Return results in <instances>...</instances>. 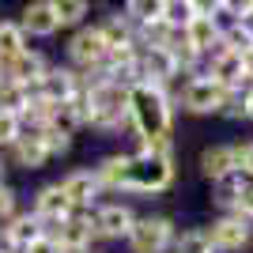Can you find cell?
Segmentation results:
<instances>
[{
    "label": "cell",
    "mask_w": 253,
    "mask_h": 253,
    "mask_svg": "<svg viewBox=\"0 0 253 253\" xmlns=\"http://www.w3.org/2000/svg\"><path fill=\"white\" fill-rule=\"evenodd\" d=\"M178 238V223L170 215H140L132 234H128V253H170Z\"/></svg>",
    "instance_id": "obj_4"
},
{
    "label": "cell",
    "mask_w": 253,
    "mask_h": 253,
    "mask_svg": "<svg viewBox=\"0 0 253 253\" xmlns=\"http://www.w3.org/2000/svg\"><path fill=\"white\" fill-rule=\"evenodd\" d=\"M31 211L49 227V231H53V227H61V223L72 215V204H68V197H64L61 181H45V185H38L34 197H31Z\"/></svg>",
    "instance_id": "obj_11"
},
{
    "label": "cell",
    "mask_w": 253,
    "mask_h": 253,
    "mask_svg": "<svg viewBox=\"0 0 253 253\" xmlns=\"http://www.w3.org/2000/svg\"><path fill=\"white\" fill-rule=\"evenodd\" d=\"M4 170H8V163H4V159H0V181H4Z\"/></svg>",
    "instance_id": "obj_36"
},
{
    "label": "cell",
    "mask_w": 253,
    "mask_h": 253,
    "mask_svg": "<svg viewBox=\"0 0 253 253\" xmlns=\"http://www.w3.org/2000/svg\"><path fill=\"white\" fill-rule=\"evenodd\" d=\"M23 136V121L15 114H0V151H8Z\"/></svg>",
    "instance_id": "obj_29"
},
{
    "label": "cell",
    "mask_w": 253,
    "mask_h": 253,
    "mask_svg": "<svg viewBox=\"0 0 253 253\" xmlns=\"http://www.w3.org/2000/svg\"><path fill=\"white\" fill-rule=\"evenodd\" d=\"M174 181H178V159H163V155H151V151H128V174H125L121 197L151 201V197L170 193Z\"/></svg>",
    "instance_id": "obj_2"
},
{
    "label": "cell",
    "mask_w": 253,
    "mask_h": 253,
    "mask_svg": "<svg viewBox=\"0 0 253 253\" xmlns=\"http://www.w3.org/2000/svg\"><path fill=\"white\" fill-rule=\"evenodd\" d=\"M49 234L57 238V246H61L64 253H87V250H95V242H98L95 215H91V211H72V215H68L61 227H53Z\"/></svg>",
    "instance_id": "obj_9"
},
{
    "label": "cell",
    "mask_w": 253,
    "mask_h": 253,
    "mask_svg": "<svg viewBox=\"0 0 253 253\" xmlns=\"http://www.w3.org/2000/svg\"><path fill=\"white\" fill-rule=\"evenodd\" d=\"M95 231H98V242H128V234L136 227V208L128 201H106L98 204L95 211Z\"/></svg>",
    "instance_id": "obj_6"
},
{
    "label": "cell",
    "mask_w": 253,
    "mask_h": 253,
    "mask_svg": "<svg viewBox=\"0 0 253 253\" xmlns=\"http://www.w3.org/2000/svg\"><path fill=\"white\" fill-rule=\"evenodd\" d=\"M0 84H4V64H0Z\"/></svg>",
    "instance_id": "obj_37"
},
{
    "label": "cell",
    "mask_w": 253,
    "mask_h": 253,
    "mask_svg": "<svg viewBox=\"0 0 253 253\" xmlns=\"http://www.w3.org/2000/svg\"><path fill=\"white\" fill-rule=\"evenodd\" d=\"M234 167H238V174H242V178H250L253 181V140H238V144H234Z\"/></svg>",
    "instance_id": "obj_31"
},
{
    "label": "cell",
    "mask_w": 253,
    "mask_h": 253,
    "mask_svg": "<svg viewBox=\"0 0 253 253\" xmlns=\"http://www.w3.org/2000/svg\"><path fill=\"white\" fill-rule=\"evenodd\" d=\"M208 238L215 253H242L253 246V223L242 215H215L208 223Z\"/></svg>",
    "instance_id": "obj_7"
},
{
    "label": "cell",
    "mask_w": 253,
    "mask_h": 253,
    "mask_svg": "<svg viewBox=\"0 0 253 253\" xmlns=\"http://www.w3.org/2000/svg\"><path fill=\"white\" fill-rule=\"evenodd\" d=\"M242 185H246L242 174H231V178L215 181L211 185V208L219 211V215H234L238 211V197H242Z\"/></svg>",
    "instance_id": "obj_20"
},
{
    "label": "cell",
    "mask_w": 253,
    "mask_h": 253,
    "mask_svg": "<svg viewBox=\"0 0 253 253\" xmlns=\"http://www.w3.org/2000/svg\"><path fill=\"white\" fill-rule=\"evenodd\" d=\"M204 76H211L223 91H250L246 53H211L208 61H204Z\"/></svg>",
    "instance_id": "obj_10"
},
{
    "label": "cell",
    "mask_w": 253,
    "mask_h": 253,
    "mask_svg": "<svg viewBox=\"0 0 253 253\" xmlns=\"http://www.w3.org/2000/svg\"><path fill=\"white\" fill-rule=\"evenodd\" d=\"M223 27H227L223 19H211V15H193V23L185 27V42H189L193 49L208 61V53L215 49V45H219V38H223Z\"/></svg>",
    "instance_id": "obj_17"
},
{
    "label": "cell",
    "mask_w": 253,
    "mask_h": 253,
    "mask_svg": "<svg viewBox=\"0 0 253 253\" xmlns=\"http://www.w3.org/2000/svg\"><path fill=\"white\" fill-rule=\"evenodd\" d=\"M197 170H201L204 181H223L231 178V174H238V167H234V144H208V148L197 155Z\"/></svg>",
    "instance_id": "obj_15"
},
{
    "label": "cell",
    "mask_w": 253,
    "mask_h": 253,
    "mask_svg": "<svg viewBox=\"0 0 253 253\" xmlns=\"http://www.w3.org/2000/svg\"><path fill=\"white\" fill-rule=\"evenodd\" d=\"M170 253H215L208 238V227H178V238H174V250Z\"/></svg>",
    "instance_id": "obj_22"
},
{
    "label": "cell",
    "mask_w": 253,
    "mask_h": 253,
    "mask_svg": "<svg viewBox=\"0 0 253 253\" xmlns=\"http://www.w3.org/2000/svg\"><path fill=\"white\" fill-rule=\"evenodd\" d=\"M38 136H42V144H45V151H49V159H64L68 151H72V144H76V136H72V132H64L61 125L42 128Z\"/></svg>",
    "instance_id": "obj_27"
},
{
    "label": "cell",
    "mask_w": 253,
    "mask_h": 253,
    "mask_svg": "<svg viewBox=\"0 0 253 253\" xmlns=\"http://www.w3.org/2000/svg\"><path fill=\"white\" fill-rule=\"evenodd\" d=\"M223 121H246V91H227V102L219 110Z\"/></svg>",
    "instance_id": "obj_30"
},
{
    "label": "cell",
    "mask_w": 253,
    "mask_h": 253,
    "mask_svg": "<svg viewBox=\"0 0 253 253\" xmlns=\"http://www.w3.org/2000/svg\"><path fill=\"white\" fill-rule=\"evenodd\" d=\"M87 253H98V250H87Z\"/></svg>",
    "instance_id": "obj_38"
},
{
    "label": "cell",
    "mask_w": 253,
    "mask_h": 253,
    "mask_svg": "<svg viewBox=\"0 0 253 253\" xmlns=\"http://www.w3.org/2000/svg\"><path fill=\"white\" fill-rule=\"evenodd\" d=\"M27 38H53V34L61 31V23H57V11H53V0H31V4H23L19 19Z\"/></svg>",
    "instance_id": "obj_14"
},
{
    "label": "cell",
    "mask_w": 253,
    "mask_h": 253,
    "mask_svg": "<svg viewBox=\"0 0 253 253\" xmlns=\"http://www.w3.org/2000/svg\"><path fill=\"white\" fill-rule=\"evenodd\" d=\"M53 11H57V23L61 27H87V15H91V4L87 0H53Z\"/></svg>",
    "instance_id": "obj_23"
},
{
    "label": "cell",
    "mask_w": 253,
    "mask_h": 253,
    "mask_svg": "<svg viewBox=\"0 0 253 253\" xmlns=\"http://www.w3.org/2000/svg\"><path fill=\"white\" fill-rule=\"evenodd\" d=\"M61 189L72 204V211H95L102 204V185L95 178V167H72L61 178Z\"/></svg>",
    "instance_id": "obj_8"
},
{
    "label": "cell",
    "mask_w": 253,
    "mask_h": 253,
    "mask_svg": "<svg viewBox=\"0 0 253 253\" xmlns=\"http://www.w3.org/2000/svg\"><path fill=\"white\" fill-rule=\"evenodd\" d=\"M23 253H64V250L57 246V238H53V234H42V238H34Z\"/></svg>",
    "instance_id": "obj_33"
},
{
    "label": "cell",
    "mask_w": 253,
    "mask_h": 253,
    "mask_svg": "<svg viewBox=\"0 0 253 253\" xmlns=\"http://www.w3.org/2000/svg\"><path fill=\"white\" fill-rule=\"evenodd\" d=\"M31 95H34L31 87L4 80V84H0V114H15L19 117L23 110H27V102H31Z\"/></svg>",
    "instance_id": "obj_25"
},
{
    "label": "cell",
    "mask_w": 253,
    "mask_h": 253,
    "mask_svg": "<svg viewBox=\"0 0 253 253\" xmlns=\"http://www.w3.org/2000/svg\"><path fill=\"white\" fill-rule=\"evenodd\" d=\"M4 231L11 234V242L19 246V253H23L27 246L34 242V238H42V234H49V227H45V223L38 219L34 211H19V215H15L11 223H4Z\"/></svg>",
    "instance_id": "obj_19"
},
{
    "label": "cell",
    "mask_w": 253,
    "mask_h": 253,
    "mask_svg": "<svg viewBox=\"0 0 253 253\" xmlns=\"http://www.w3.org/2000/svg\"><path fill=\"white\" fill-rule=\"evenodd\" d=\"M45 72H49V57H45L42 49H27V53H19L15 61L4 64V80L23 84V87H31V91L45 80Z\"/></svg>",
    "instance_id": "obj_13"
},
{
    "label": "cell",
    "mask_w": 253,
    "mask_h": 253,
    "mask_svg": "<svg viewBox=\"0 0 253 253\" xmlns=\"http://www.w3.org/2000/svg\"><path fill=\"white\" fill-rule=\"evenodd\" d=\"M136 27H151V23H163V0H128L121 8Z\"/></svg>",
    "instance_id": "obj_26"
},
{
    "label": "cell",
    "mask_w": 253,
    "mask_h": 253,
    "mask_svg": "<svg viewBox=\"0 0 253 253\" xmlns=\"http://www.w3.org/2000/svg\"><path fill=\"white\" fill-rule=\"evenodd\" d=\"M197 15V0H163V23L170 31H185Z\"/></svg>",
    "instance_id": "obj_24"
},
{
    "label": "cell",
    "mask_w": 253,
    "mask_h": 253,
    "mask_svg": "<svg viewBox=\"0 0 253 253\" xmlns=\"http://www.w3.org/2000/svg\"><path fill=\"white\" fill-rule=\"evenodd\" d=\"M246 121H253V87L246 91Z\"/></svg>",
    "instance_id": "obj_34"
},
{
    "label": "cell",
    "mask_w": 253,
    "mask_h": 253,
    "mask_svg": "<svg viewBox=\"0 0 253 253\" xmlns=\"http://www.w3.org/2000/svg\"><path fill=\"white\" fill-rule=\"evenodd\" d=\"M132 117H136V140L174 136L178 91H174V87H163V84H136L132 87Z\"/></svg>",
    "instance_id": "obj_1"
},
{
    "label": "cell",
    "mask_w": 253,
    "mask_h": 253,
    "mask_svg": "<svg viewBox=\"0 0 253 253\" xmlns=\"http://www.w3.org/2000/svg\"><path fill=\"white\" fill-rule=\"evenodd\" d=\"M34 95H42L45 102H53V106L68 102V98L80 95V72L68 68V64H49V72H45L42 84L34 87Z\"/></svg>",
    "instance_id": "obj_12"
},
{
    "label": "cell",
    "mask_w": 253,
    "mask_h": 253,
    "mask_svg": "<svg viewBox=\"0 0 253 253\" xmlns=\"http://www.w3.org/2000/svg\"><path fill=\"white\" fill-rule=\"evenodd\" d=\"M98 31H102V38H106V45H110V49L136 45V23L128 19L121 8L110 11V15H102V19H98Z\"/></svg>",
    "instance_id": "obj_18"
},
{
    "label": "cell",
    "mask_w": 253,
    "mask_h": 253,
    "mask_svg": "<svg viewBox=\"0 0 253 253\" xmlns=\"http://www.w3.org/2000/svg\"><path fill=\"white\" fill-rule=\"evenodd\" d=\"M234 215H242V219H250L253 223V181L246 178V185H242V197H238V211Z\"/></svg>",
    "instance_id": "obj_32"
},
{
    "label": "cell",
    "mask_w": 253,
    "mask_h": 253,
    "mask_svg": "<svg viewBox=\"0 0 253 253\" xmlns=\"http://www.w3.org/2000/svg\"><path fill=\"white\" fill-rule=\"evenodd\" d=\"M246 76H250V87H253V49L246 53Z\"/></svg>",
    "instance_id": "obj_35"
},
{
    "label": "cell",
    "mask_w": 253,
    "mask_h": 253,
    "mask_svg": "<svg viewBox=\"0 0 253 253\" xmlns=\"http://www.w3.org/2000/svg\"><path fill=\"white\" fill-rule=\"evenodd\" d=\"M15 215H19V193L11 189L8 181H0V227L11 223Z\"/></svg>",
    "instance_id": "obj_28"
},
{
    "label": "cell",
    "mask_w": 253,
    "mask_h": 253,
    "mask_svg": "<svg viewBox=\"0 0 253 253\" xmlns=\"http://www.w3.org/2000/svg\"><path fill=\"white\" fill-rule=\"evenodd\" d=\"M31 49V38L23 34V27L15 19H0V64L15 61L19 53Z\"/></svg>",
    "instance_id": "obj_21"
},
{
    "label": "cell",
    "mask_w": 253,
    "mask_h": 253,
    "mask_svg": "<svg viewBox=\"0 0 253 253\" xmlns=\"http://www.w3.org/2000/svg\"><path fill=\"white\" fill-rule=\"evenodd\" d=\"M106 53H110V45H106L98 23H87V27L72 31V34H68V42H64L68 68H76V72H95V68H102Z\"/></svg>",
    "instance_id": "obj_5"
},
{
    "label": "cell",
    "mask_w": 253,
    "mask_h": 253,
    "mask_svg": "<svg viewBox=\"0 0 253 253\" xmlns=\"http://www.w3.org/2000/svg\"><path fill=\"white\" fill-rule=\"evenodd\" d=\"M49 163V151H45L42 136L23 128V136L8 148V167H19V170H42Z\"/></svg>",
    "instance_id": "obj_16"
},
{
    "label": "cell",
    "mask_w": 253,
    "mask_h": 253,
    "mask_svg": "<svg viewBox=\"0 0 253 253\" xmlns=\"http://www.w3.org/2000/svg\"><path fill=\"white\" fill-rule=\"evenodd\" d=\"M223 102H227V91L211 76H193V80H181L178 87V110H185L189 117H219Z\"/></svg>",
    "instance_id": "obj_3"
}]
</instances>
